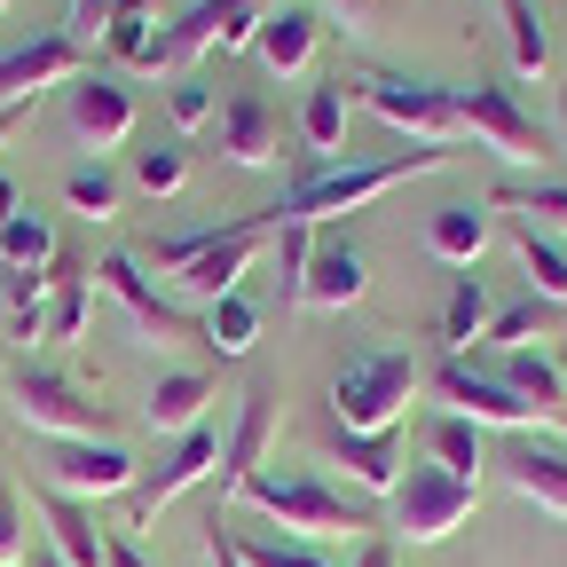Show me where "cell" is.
Instances as JSON below:
<instances>
[{
	"label": "cell",
	"mask_w": 567,
	"mask_h": 567,
	"mask_svg": "<svg viewBox=\"0 0 567 567\" xmlns=\"http://www.w3.org/2000/svg\"><path fill=\"white\" fill-rule=\"evenodd\" d=\"M237 505H252L260 520H276L292 544H323V536H371L379 520L363 513V505H347L339 488H323L316 473H252L245 488H237Z\"/></svg>",
	"instance_id": "1"
},
{
	"label": "cell",
	"mask_w": 567,
	"mask_h": 567,
	"mask_svg": "<svg viewBox=\"0 0 567 567\" xmlns=\"http://www.w3.org/2000/svg\"><path fill=\"white\" fill-rule=\"evenodd\" d=\"M450 158H457V151H402V158H379V166H331V174H316V182H292V189H284L276 221L316 229V221H331V213H354V205H371V197H386V189H402V182H417V174L450 166Z\"/></svg>",
	"instance_id": "2"
},
{
	"label": "cell",
	"mask_w": 567,
	"mask_h": 567,
	"mask_svg": "<svg viewBox=\"0 0 567 567\" xmlns=\"http://www.w3.org/2000/svg\"><path fill=\"white\" fill-rule=\"evenodd\" d=\"M417 379L425 371L410 363V354H394V347L354 354V363L331 379V425H347V434H394L410 394H417Z\"/></svg>",
	"instance_id": "3"
},
{
	"label": "cell",
	"mask_w": 567,
	"mask_h": 567,
	"mask_svg": "<svg viewBox=\"0 0 567 567\" xmlns=\"http://www.w3.org/2000/svg\"><path fill=\"white\" fill-rule=\"evenodd\" d=\"M473 496H481V481H457V473H442L434 457H425V465H410L394 481L386 528H394V544H442V536H457L473 520Z\"/></svg>",
	"instance_id": "4"
},
{
	"label": "cell",
	"mask_w": 567,
	"mask_h": 567,
	"mask_svg": "<svg viewBox=\"0 0 567 567\" xmlns=\"http://www.w3.org/2000/svg\"><path fill=\"white\" fill-rule=\"evenodd\" d=\"M9 417L48 434V442H111V410L87 386H71L63 371H17L9 379Z\"/></svg>",
	"instance_id": "5"
},
{
	"label": "cell",
	"mask_w": 567,
	"mask_h": 567,
	"mask_svg": "<svg viewBox=\"0 0 567 567\" xmlns=\"http://www.w3.org/2000/svg\"><path fill=\"white\" fill-rule=\"evenodd\" d=\"M354 95H363V111H379L394 134H410L417 151H457L465 142L457 95L434 87V80H386V71H371V80H354Z\"/></svg>",
	"instance_id": "6"
},
{
	"label": "cell",
	"mask_w": 567,
	"mask_h": 567,
	"mask_svg": "<svg viewBox=\"0 0 567 567\" xmlns=\"http://www.w3.org/2000/svg\"><path fill=\"white\" fill-rule=\"evenodd\" d=\"M457 95V118L465 134L481 142L488 158H505V166H544L551 158V142L536 134V118L513 103V87H496V80H473V87H450Z\"/></svg>",
	"instance_id": "7"
},
{
	"label": "cell",
	"mask_w": 567,
	"mask_h": 567,
	"mask_svg": "<svg viewBox=\"0 0 567 567\" xmlns=\"http://www.w3.org/2000/svg\"><path fill=\"white\" fill-rule=\"evenodd\" d=\"M276 237V205L268 213H252V221H229V229H213V245L174 276V292L182 300H197V308H213V300H237V284L252 276V260H260V245Z\"/></svg>",
	"instance_id": "8"
},
{
	"label": "cell",
	"mask_w": 567,
	"mask_h": 567,
	"mask_svg": "<svg viewBox=\"0 0 567 567\" xmlns=\"http://www.w3.org/2000/svg\"><path fill=\"white\" fill-rule=\"evenodd\" d=\"M221 473V425H189V434L158 457V465H142V481L126 488V528H151L182 488H197V481H213Z\"/></svg>",
	"instance_id": "9"
},
{
	"label": "cell",
	"mask_w": 567,
	"mask_h": 567,
	"mask_svg": "<svg viewBox=\"0 0 567 567\" xmlns=\"http://www.w3.org/2000/svg\"><path fill=\"white\" fill-rule=\"evenodd\" d=\"M425 386H434L450 402V417H465V425H505V434H528V425H536V410L513 386H496L488 371H473L465 354H442V363L425 371Z\"/></svg>",
	"instance_id": "10"
},
{
	"label": "cell",
	"mask_w": 567,
	"mask_h": 567,
	"mask_svg": "<svg viewBox=\"0 0 567 567\" xmlns=\"http://www.w3.org/2000/svg\"><path fill=\"white\" fill-rule=\"evenodd\" d=\"M276 9H284V0H197L182 24H166V48H174V63H197L213 48H221V55L229 48H252Z\"/></svg>",
	"instance_id": "11"
},
{
	"label": "cell",
	"mask_w": 567,
	"mask_h": 567,
	"mask_svg": "<svg viewBox=\"0 0 567 567\" xmlns=\"http://www.w3.org/2000/svg\"><path fill=\"white\" fill-rule=\"evenodd\" d=\"M213 134H221V158L245 166V174H268L284 158V111L260 87H229L221 111H213Z\"/></svg>",
	"instance_id": "12"
},
{
	"label": "cell",
	"mask_w": 567,
	"mask_h": 567,
	"mask_svg": "<svg viewBox=\"0 0 567 567\" xmlns=\"http://www.w3.org/2000/svg\"><path fill=\"white\" fill-rule=\"evenodd\" d=\"M142 481V465L118 450V442H55L48 450V488L87 505V496H126Z\"/></svg>",
	"instance_id": "13"
},
{
	"label": "cell",
	"mask_w": 567,
	"mask_h": 567,
	"mask_svg": "<svg viewBox=\"0 0 567 567\" xmlns=\"http://www.w3.org/2000/svg\"><path fill=\"white\" fill-rule=\"evenodd\" d=\"M95 284L126 308V323H134V339H151V347H174V339H197V323L174 308V300H158L151 284H142V260L134 252H111L103 268H95Z\"/></svg>",
	"instance_id": "14"
},
{
	"label": "cell",
	"mask_w": 567,
	"mask_h": 567,
	"mask_svg": "<svg viewBox=\"0 0 567 567\" xmlns=\"http://www.w3.org/2000/svg\"><path fill=\"white\" fill-rule=\"evenodd\" d=\"M55 80H87V48L71 40V32H40V40H24V48L0 55V103H32Z\"/></svg>",
	"instance_id": "15"
},
{
	"label": "cell",
	"mask_w": 567,
	"mask_h": 567,
	"mask_svg": "<svg viewBox=\"0 0 567 567\" xmlns=\"http://www.w3.org/2000/svg\"><path fill=\"white\" fill-rule=\"evenodd\" d=\"M63 126H71V142L80 151H118V142L134 134V95L118 87V80H71L63 87Z\"/></svg>",
	"instance_id": "16"
},
{
	"label": "cell",
	"mask_w": 567,
	"mask_h": 567,
	"mask_svg": "<svg viewBox=\"0 0 567 567\" xmlns=\"http://www.w3.org/2000/svg\"><path fill=\"white\" fill-rule=\"evenodd\" d=\"M371 292V260L354 237H316L308 252V284H300V308H354Z\"/></svg>",
	"instance_id": "17"
},
{
	"label": "cell",
	"mask_w": 567,
	"mask_h": 567,
	"mask_svg": "<svg viewBox=\"0 0 567 567\" xmlns=\"http://www.w3.org/2000/svg\"><path fill=\"white\" fill-rule=\"evenodd\" d=\"M268 434H276V394H268V386H252V394H245V410H237V434L221 442V473H213V481H221V505H237V488L260 473Z\"/></svg>",
	"instance_id": "18"
},
{
	"label": "cell",
	"mask_w": 567,
	"mask_h": 567,
	"mask_svg": "<svg viewBox=\"0 0 567 567\" xmlns=\"http://www.w3.org/2000/svg\"><path fill=\"white\" fill-rule=\"evenodd\" d=\"M316 40H323V17H316V0H284V9L260 24L252 55L276 71V80H292V71H308V63H316Z\"/></svg>",
	"instance_id": "19"
},
{
	"label": "cell",
	"mask_w": 567,
	"mask_h": 567,
	"mask_svg": "<svg viewBox=\"0 0 567 567\" xmlns=\"http://www.w3.org/2000/svg\"><path fill=\"white\" fill-rule=\"evenodd\" d=\"M496 386H513L536 425H567V386H559V354H536V347H513V354H496Z\"/></svg>",
	"instance_id": "20"
},
{
	"label": "cell",
	"mask_w": 567,
	"mask_h": 567,
	"mask_svg": "<svg viewBox=\"0 0 567 567\" xmlns=\"http://www.w3.org/2000/svg\"><path fill=\"white\" fill-rule=\"evenodd\" d=\"M505 481H513V496H520V505H536V513L567 520V450L520 442V450L505 457Z\"/></svg>",
	"instance_id": "21"
},
{
	"label": "cell",
	"mask_w": 567,
	"mask_h": 567,
	"mask_svg": "<svg viewBox=\"0 0 567 567\" xmlns=\"http://www.w3.org/2000/svg\"><path fill=\"white\" fill-rule=\"evenodd\" d=\"M205 410H213V379L205 371H166L158 386H151V402H142V417H151V434H189V425H205Z\"/></svg>",
	"instance_id": "22"
},
{
	"label": "cell",
	"mask_w": 567,
	"mask_h": 567,
	"mask_svg": "<svg viewBox=\"0 0 567 567\" xmlns=\"http://www.w3.org/2000/svg\"><path fill=\"white\" fill-rule=\"evenodd\" d=\"M331 457L347 465L354 488H371V496H394V481H402L394 434H347V425H331Z\"/></svg>",
	"instance_id": "23"
},
{
	"label": "cell",
	"mask_w": 567,
	"mask_h": 567,
	"mask_svg": "<svg viewBox=\"0 0 567 567\" xmlns=\"http://www.w3.org/2000/svg\"><path fill=\"white\" fill-rule=\"evenodd\" d=\"M40 513H48V536H55V559H63V567H103L111 536L95 528V513H87V505H71V496L40 488Z\"/></svg>",
	"instance_id": "24"
},
{
	"label": "cell",
	"mask_w": 567,
	"mask_h": 567,
	"mask_svg": "<svg viewBox=\"0 0 567 567\" xmlns=\"http://www.w3.org/2000/svg\"><path fill=\"white\" fill-rule=\"evenodd\" d=\"M425 252H434L442 268H473L488 252V213L481 205H442L434 221H425Z\"/></svg>",
	"instance_id": "25"
},
{
	"label": "cell",
	"mask_w": 567,
	"mask_h": 567,
	"mask_svg": "<svg viewBox=\"0 0 567 567\" xmlns=\"http://www.w3.org/2000/svg\"><path fill=\"white\" fill-rule=\"evenodd\" d=\"M300 151H308L316 166H331V158L347 151V80H323V87L308 95V111H300Z\"/></svg>",
	"instance_id": "26"
},
{
	"label": "cell",
	"mask_w": 567,
	"mask_h": 567,
	"mask_svg": "<svg viewBox=\"0 0 567 567\" xmlns=\"http://www.w3.org/2000/svg\"><path fill=\"white\" fill-rule=\"evenodd\" d=\"M488 284L465 268L457 284H450V300H442V354H465V347H481V331H488Z\"/></svg>",
	"instance_id": "27"
},
{
	"label": "cell",
	"mask_w": 567,
	"mask_h": 567,
	"mask_svg": "<svg viewBox=\"0 0 567 567\" xmlns=\"http://www.w3.org/2000/svg\"><path fill=\"white\" fill-rule=\"evenodd\" d=\"M103 48H111L118 63H134V71H166V63H174V48H166V32H158L151 9H118V24L103 32Z\"/></svg>",
	"instance_id": "28"
},
{
	"label": "cell",
	"mask_w": 567,
	"mask_h": 567,
	"mask_svg": "<svg viewBox=\"0 0 567 567\" xmlns=\"http://www.w3.org/2000/svg\"><path fill=\"white\" fill-rule=\"evenodd\" d=\"M513 252H520V268H528V292L559 308V300H567V252H559L536 221H513Z\"/></svg>",
	"instance_id": "29"
},
{
	"label": "cell",
	"mask_w": 567,
	"mask_h": 567,
	"mask_svg": "<svg viewBox=\"0 0 567 567\" xmlns=\"http://www.w3.org/2000/svg\"><path fill=\"white\" fill-rule=\"evenodd\" d=\"M197 339L221 354V363H237V354H252V339H260V308L237 292V300H213L205 308V323H197Z\"/></svg>",
	"instance_id": "30"
},
{
	"label": "cell",
	"mask_w": 567,
	"mask_h": 567,
	"mask_svg": "<svg viewBox=\"0 0 567 567\" xmlns=\"http://www.w3.org/2000/svg\"><path fill=\"white\" fill-rule=\"evenodd\" d=\"M505 48H513L520 80H544V71H551V32L536 17V0H505Z\"/></svg>",
	"instance_id": "31"
},
{
	"label": "cell",
	"mask_w": 567,
	"mask_h": 567,
	"mask_svg": "<svg viewBox=\"0 0 567 567\" xmlns=\"http://www.w3.org/2000/svg\"><path fill=\"white\" fill-rule=\"evenodd\" d=\"M528 339H551V300H513V308H496L488 316V331H481V347H496V354H513V347H528Z\"/></svg>",
	"instance_id": "32"
},
{
	"label": "cell",
	"mask_w": 567,
	"mask_h": 567,
	"mask_svg": "<svg viewBox=\"0 0 567 567\" xmlns=\"http://www.w3.org/2000/svg\"><path fill=\"white\" fill-rule=\"evenodd\" d=\"M425 457H434L442 473H457V481H481V425H465V417H442L434 434H425Z\"/></svg>",
	"instance_id": "33"
},
{
	"label": "cell",
	"mask_w": 567,
	"mask_h": 567,
	"mask_svg": "<svg viewBox=\"0 0 567 567\" xmlns=\"http://www.w3.org/2000/svg\"><path fill=\"white\" fill-rule=\"evenodd\" d=\"M0 260H9V268H48L55 260L48 213H17V221H0Z\"/></svg>",
	"instance_id": "34"
},
{
	"label": "cell",
	"mask_w": 567,
	"mask_h": 567,
	"mask_svg": "<svg viewBox=\"0 0 567 567\" xmlns=\"http://www.w3.org/2000/svg\"><path fill=\"white\" fill-rule=\"evenodd\" d=\"M308 252H316V229H300V221H276V292H284V308H300Z\"/></svg>",
	"instance_id": "35"
},
{
	"label": "cell",
	"mask_w": 567,
	"mask_h": 567,
	"mask_svg": "<svg viewBox=\"0 0 567 567\" xmlns=\"http://www.w3.org/2000/svg\"><path fill=\"white\" fill-rule=\"evenodd\" d=\"M134 182L151 189V197H174L189 182V151H182V142H151V151H134Z\"/></svg>",
	"instance_id": "36"
},
{
	"label": "cell",
	"mask_w": 567,
	"mask_h": 567,
	"mask_svg": "<svg viewBox=\"0 0 567 567\" xmlns=\"http://www.w3.org/2000/svg\"><path fill=\"white\" fill-rule=\"evenodd\" d=\"M63 197H71V213H87V221H111V213H118V182L103 174V158L95 166H71L63 174Z\"/></svg>",
	"instance_id": "37"
},
{
	"label": "cell",
	"mask_w": 567,
	"mask_h": 567,
	"mask_svg": "<svg viewBox=\"0 0 567 567\" xmlns=\"http://www.w3.org/2000/svg\"><path fill=\"white\" fill-rule=\"evenodd\" d=\"M496 205H505L513 221H567V189H559V182H536V189L505 182V189H496Z\"/></svg>",
	"instance_id": "38"
},
{
	"label": "cell",
	"mask_w": 567,
	"mask_h": 567,
	"mask_svg": "<svg viewBox=\"0 0 567 567\" xmlns=\"http://www.w3.org/2000/svg\"><path fill=\"white\" fill-rule=\"evenodd\" d=\"M245 567H331L316 544H292V536H237Z\"/></svg>",
	"instance_id": "39"
},
{
	"label": "cell",
	"mask_w": 567,
	"mask_h": 567,
	"mask_svg": "<svg viewBox=\"0 0 567 567\" xmlns=\"http://www.w3.org/2000/svg\"><path fill=\"white\" fill-rule=\"evenodd\" d=\"M80 331H87V284H55L48 292V347L80 339Z\"/></svg>",
	"instance_id": "40"
},
{
	"label": "cell",
	"mask_w": 567,
	"mask_h": 567,
	"mask_svg": "<svg viewBox=\"0 0 567 567\" xmlns=\"http://www.w3.org/2000/svg\"><path fill=\"white\" fill-rule=\"evenodd\" d=\"M166 111H174V126H182V134H197V126L213 118V87L197 80V71H182V80H174V95H166Z\"/></svg>",
	"instance_id": "41"
},
{
	"label": "cell",
	"mask_w": 567,
	"mask_h": 567,
	"mask_svg": "<svg viewBox=\"0 0 567 567\" xmlns=\"http://www.w3.org/2000/svg\"><path fill=\"white\" fill-rule=\"evenodd\" d=\"M48 292H55L48 268H9V308L17 316H48Z\"/></svg>",
	"instance_id": "42"
},
{
	"label": "cell",
	"mask_w": 567,
	"mask_h": 567,
	"mask_svg": "<svg viewBox=\"0 0 567 567\" xmlns=\"http://www.w3.org/2000/svg\"><path fill=\"white\" fill-rule=\"evenodd\" d=\"M111 24H118V0H71V40H80V48L103 40Z\"/></svg>",
	"instance_id": "43"
},
{
	"label": "cell",
	"mask_w": 567,
	"mask_h": 567,
	"mask_svg": "<svg viewBox=\"0 0 567 567\" xmlns=\"http://www.w3.org/2000/svg\"><path fill=\"white\" fill-rule=\"evenodd\" d=\"M24 559V520H17V496L0 488V567H17Z\"/></svg>",
	"instance_id": "44"
},
{
	"label": "cell",
	"mask_w": 567,
	"mask_h": 567,
	"mask_svg": "<svg viewBox=\"0 0 567 567\" xmlns=\"http://www.w3.org/2000/svg\"><path fill=\"white\" fill-rule=\"evenodd\" d=\"M331 9H339V24H347V32H371V24L386 17V0H331Z\"/></svg>",
	"instance_id": "45"
},
{
	"label": "cell",
	"mask_w": 567,
	"mask_h": 567,
	"mask_svg": "<svg viewBox=\"0 0 567 567\" xmlns=\"http://www.w3.org/2000/svg\"><path fill=\"white\" fill-rule=\"evenodd\" d=\"M205 567H245V551H237V536H221V520L205 528Z\"/></svg>",
	"instance_id": "46"
},
{
	"label": "cell",
	"mask_w": 567,
	"mask_h": 567,
	"mask_svg": "<svg viewBox=\"0 0 567 567\" xmlns=\"http://www.w3.org/2000/svg\"><path fill=\"white\" fill-rule=\"evenodd\" d=\"M103 567H151V551H142L134 536H111V551H103Z\"/></svg>",
	"instance_id": "47"
},
{
	"label": "cell",
	"mask_w": 567,
	"mask_h": 567,
	"mask_svg": "<svg viewBox=\"0 0 567 567\" xmlns=\"http://www.w3.org/2000/svg\"><path fill=\"white\" fill-rule=\"evenodd\" d=\"M17 213H24V205H17V182L0 174V221H17Z\"/></svg>",
	"instance_id": "48"
},
{
	"label": "cell",
	"mask_w": 567,
	"mask_h": 567,
	"mask_svg": "<svg viewBox=\"0 0 567 567\" xmlns=\"http://www.w3.org/2000/svg\"><path fill=\"white\" fill-rule=\"evenodd\" d=\"M354 567H394V551H386V544H363V559H354Z\"/></svg>",
	"instance_id": "49"
},
{
	"label": "cell",
	"mask_w": 567,
	"mask_h": 567,
	"mask_svg": "<svg viewBox=\"0 0 567 567\" xmlns=\"http://www.w3.org/2000/svg\"><path fill=\"white\" fill-rule=\"evenodd\" d=\"M17 118H24V103H0V142L17 134Z\"/></svg>",
	"instance_id": "50"
},
{
	"label": "cell",
	"mask_w": 567,
	"mask_h": 567,
	"mask_svg": "<svg viewBox=\"0 0 567 567\" xmlns=\"http://www.w3.org/2000/svg\"><path fill=\"white\" fill-rule=\"evenodd\" d=\"M559 134H567V87H559Z\"/></svg>",
	"instance_id": "51"
},
{
	"label": "cell",
	"mask_w": 567,
	"mask_h": 567,
	"mask_svg": "<svg viewBox=\"0 0 567 567\" xmlns=\"http://www.w3.org/2000/svg\"><path fill=\"white\" fill-rule=\"evenodd\" d=\"M32 567H63V559H55V551H48V559H32Z\"/></svg>",
	"instance_id": "52"
},
{
	"label": "cell",
	"mask_w": 567,
	"mask_h": 567,
	"mask_svg": "<svg viewBox=\"0 0 567 567\" xmlns=\"http://www.w3.org/2000/svg\"><path fill=\"white\" fill-rule=\"evenodd\" d=\"M118 9H151V0H118Z\"/></svg>",
	"instance_id": "53"
},
{
	"label": "cell",
	"mask_w": 567,
	"mask_h": 567,
	"mask_svg": "<svg viewBox=\"0 0 567 567\" xmlns=\"http://www.w3.org/2000/svg\"><path fill=\"white\" fill-rule=\"evenodd\" d=\"M0 9H9V0H0Z\"/></svg>",
	"instance_id": "54"
}]
</instances>
